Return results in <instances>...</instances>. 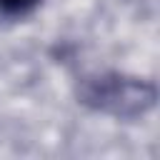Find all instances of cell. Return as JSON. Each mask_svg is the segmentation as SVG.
Instances as JSON below:
<instances>
[{"label": "cell", "mask_w": 160, "mask_h": 160, "mask_svg": "<svg viewBox=\"0 0 160 160\" xmlns=\"http://www.w3.org/2000/svg\"><path fill=\"white\" fill-rule=\"evenodd\" d=\"M40 0H0V12L5 15H22L28 10H32Z\"/></svg>", "instance_id": "1"}]
</instances>
